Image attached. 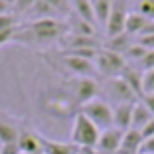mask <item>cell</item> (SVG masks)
<instances>
[{
	"label": "cell",
	"mask_w": 154,
	"mask_h": 154,
	"mask_svg": "<svg viewBox=\"0 0 154 154\" xmlns=\"http://www.w3.org/2000/svg\"><path fill=\"white\" fill-rule=\"evenodd\" d=\"M138 154H154V136H150V138L142 140V144H140V150H138Z\"/></svg>",
	"instance_id": "30"
},
{
	"label": "cell",
	"mask_w": 154,
	"mask_h": 154,
	"mask_svg": "<svg viewBox=\"0 0 154 154\" xmlns=\"http://www.w3.org/2000/svg\"><path fill=\"white\" fill-rule=\"evenodd\" d=\"M99 95V83L93 77H75V83H73V97H75L77 103H89V101L97 99Z\"/></svg>",
	"instance_id": "7"
},
{
	"label": "cell",
	"mask_w": 154,
	"mask_h": 154,
	"mask_svg": "<svg viewBox=\"0 0 154 154\" xmlns=\"http://www.w3.org/2000/svg\"><path fill=\"white\" fill-rule=\"evenodd\" d=\"M132 38L131 36H127V34H119V36H113V38H109L107 40V48L105 50H111V51H115V54H125V51L128 50V45L132 44Z\"/></svg>",
	"instance_id": "19"
},
{
	"label": "cell",
	"mask_w": 154,
	"mask_h": 154,
	"mask_svg": "<svg viewBox=\"0 0 154 154\" xmlns=\"http://www.w3.org/2000/svg\"><path fill=\"white\" fill-rule=\"evenodd\" d=\"M138 65H140L142 71H150V69H154V50L146 51V55L138 61Z\"/></svg>",
	"instance_id": "27"
},
{
	"label": "cell",
	"mask_w": 154,
	"mask_h": 154,
	"mask_svg": "<svg viewBox=\"0 0 154 154\" xmlns=\"http://www.w3.org/2000/svg\"><path fill=\"white\" fill-rule=\"evenodd\" d=\"M146 24H148V18H144L142 14H138L136 10H132V12L127 16V22H125V34L134 40V38H138L142 32H144Z\"/></svg>",
	"instance_id": "13"
},
{
	"label": "cell",
	"mask_w": 154,
	"mask_h": 154,
	"mask_svg": "<svg viewBox=\"0 0 154 154\" xmlns=\"http://www.w3.org/2000/svg\"><path fill=\"white\" fill-rule=\"evenodd\" d=\"M2 2H6V4H8L10 8H12V4H14V0H2Z\"/></svg>",
	"instance_id": "34"
},
{
	"label": "cell",
	"mask_w": 154,
	"mask_h": 154,
	"mask_svg": "<svg viewBox=\"0 0 154 154\" xmlns=\"http://www.w3.org/2000/svg\"><path fill=\"white\" fill-rule=\"evenodd\" d=\"M36 2H38V0H14L12 12L16 14V16H24V14H30Z\"/></svg>",
	"instance_id": "23"
},
{
	"label": "cell",
	"mask_w": 154,
	"mask_h": 154,
	"mask_svg": "<svg viewBox=\"0 0 154 154\" xmlns=\"http://www.w3.org/2000/svg\"><path fill=\"white\" fill-rule=\"evenodd\" d=\"M93 4V14H95V22L101 30H105L107 20H109L111 8H113V0H91Z\"/></svg>",
	"instance_id": "15"
},
{
	"label": "cell",
	"mask_w": 154,
	"mask_h": 154,
	"mask_svg": "<svg viewBox=\"0 0 154 154\" xmlns=\"http://www.w3.org/2000/svg\"><path fill=\"white\" fill-rule=\"evenodd\" d=\"M107 93H109V97L113 101H117V105L119 103H136V99H138L122 77L107 79Z\"/></svg>",
	"instance_id": "8"
},
{
	"label": "cell",
	"mask_w": 154,
	"mask_h": 154,
	"mask_svg": "<svg viewBox=\"0 0 154 154\" xmlns=\"http://www.w3.org/2000/svg\"><path fill=\"white\" fill-rule=\"evenodd\" d=\"M144 93H154V69L142 73V95Z\"/></svg>",
	"instance_id": "25"
},
{
	"label": "cell",
	"mask_w": 154,
	"mask_h": 154,
	"mask_svg": "<svg viewBox=\"0 0 154 154\" xmlns=\"http://www.w3.org/2000/svg\"><path fill=\"white\" fill-rule=\"evenodd\" d=\"M128 14H131L128 0H113V8H111L109 20H107V26H105V34L109 38L125 34V22H127Z\"/></svg>",
	"instance_id": "5"
},
{
	"label": "cell",
	"mask_w": 154,
	"mask_h": 154,
	"mask_svg": "<svg viewBox=\"0 0 154 154\" xmlns=\"http://www.w3.org/2000/svg\"><path fill=\"white\" fill-rule=\"evenodd\" d=\"M63 32H65V26L59 20L40 18V20L30 22L28 26H20V30H18L14 40L30 36L28 40H32V42H50V40H55V38H63Z\"/></svg>",
	"instance_id": "1"
},
{
	"label": "cell",
	"mask_w": 154,
	"mask_h": 154,
	"mask_svg": "<svg viewBox=\"0 0 154 154\" xmlns=\"http://www.w3.org/2000/svg\"><path fill=\"white\" fill-rule=\"evenodd\" d=\"M18 30H20V28H18ZM18 30H0V48L6 45L8 42H12L14 38H16V34H18Z\"/></svg>",
	"instance_id": "28"
},
{
	"label": "cell",
	"mask_w": 154,
	"mask_h": 154,
	"mask_svg": "<svg viewBox=\"0 0 154 154\" xmlns=\"http://www.w3.org/2000/svg\"><path fill=\"white\" fill-rule=\"evenodd\" d=\"M140 134H142V140H146V138H150V136H154V119L146 125L144 128H140Z\"/></svg>",
	"instance_id": "32"
},
{
	"label": "cell",
	"mask_w": 154,
	"mask_h": 154,
	"mask_svg": "<svg viewBox=\"0 0 154 154\" xmlns=\"http://www.w3.org/2000/svg\"><path fill=\"white\" fill-rule=\"evenodd\" d=\"M20 131L14 125L8 122H0V144H10V142H18Z\"/></svg>",
	"instance_id": "20"
},
{
	"label": "cell",
	"mask_w": 154,
	"mask_h": 154,
	"mask_svg": "<svg viewBox=\"0 0 154 154\" xmlns=\"http://www.w3.org/2000/svg\"><path fill=\"white\" fill-rule=\"evenodd\" d=\"M136 12L142 14L148 20H154V0H138L136 2Z\"/></svg>",
	"instance_id": "24"
},
{
	"label": "cell",
	"mask_w": 154,
	"mask_h": 154,
	"mask_svg": "<svg viewBox=\"0 0 154 154\" xmlns=\"http://www.w3.org/2000/svg\"><path fill=\"white\" fill-rule=\"evenodd\" d=\"M89 121H93L101 131H107V128L113 127V107H111L107 101L101 99H93L89 103L81 105V111Z\"/></svg>",
	"instance_id": "4"
},
{
	"label": "cell",
	"mask_w": 154,
	"mask_h": 154,
	"mask_svg": "<svg viewBox=\"0 0 154 154\" xmlns=\"http://www.w3.org/2000/svg\"><path fill=\"white\" fill-rule=\"evenodd\" d=\"M101 136V128L97 127L93 121L85 117L83 113H77L73 119V127H71V142L75 146L83 150H91L97 148V142H99Z\"/></svg>",
	"instance_id": "2"
},
{
	"label": "cell",
	"mask_w": 154,
	"mask_h": 154,
	"mask_svg": "<svg viewBox=\"0 0 154 154\" xmlns=\"http://www.w3.org/2000/svg\"><path fill=\"white\" fill-rule=\"evenodd\" d=\"M20 154H42V138L30 131H22L18 136Z\"/></svg>",
	"instance_id": "11"
},
{
	"label": "cell",
	"mask_w": 154,
	"mask_h": 154,
	"mask_svg": "<svg viewBox=\"0 0 154 154\" xmlns=\"http://www.w3.org/2000/svg\"><path fill=\"white\" fill-rule=\"evenodd\" d=\"M0 146H2V144H0Z\"/></svg>",
	"instance_id": "35"
},
{
	"label": "cell",
	"mask_w": 154,
	"mask_h": 154,
	"mask_svg": "<svg viewBox=\"0 0 154 154\" xmlns=\"http://www.w3.org/2000/svg\"><path fill=\"white\" fill-rule=\"evenodd\" d=\"M20 26H22L20 24V16H16L14 12L0 16V30H18Z\"/></svg>",
	"instance_id": "22"
},
{
	"label": "cell",
	"mask_w": 154,
	"mask_h": 154,
	"mask_svg": "<svg viewBox=\"0 0 154 154\" xmlns=\"http://www.w3.org/2000/svg\"><path fill=\"white\" fill-rule=\"evenodd\" d=\"M8 12H12V8H10L6 2H2V0H0V16H2V14H8Z\"/></svg>",
	"instance_id": "33"
},
{
	"label": "cell",
	"mask_w": 154,
	"mask_h": 154,
	"mask_svg": "<svg viewBox=\"0 0 154 154\" xmlns=\"http://www.w3.org/2000/svg\"><path fill=\"white\" fill-rule=\"evenodd\" d=\"M73 4V10L75 14L79 16V20L87 22L89 26L95 28L97 22H95V14H93V4H91V0H71Z\"/></svg>",
	"instance_id": "17"
},
{
	"label": "cell",
	"mask_w": 154,
	"mask_h": 154,
	"mask_svg": "<svg viewBox=\"0 0 154 154\" xmlns=\"http://www.w3.org/2000/svg\"><path fill=\"white\" fill-rule=\"evenodd\" d=\"M140 144H142V134H140V131L128 128V131H125V134H122V142H121L119 152H121V154H138Z\"/></svg>",
	"instance_id": "12"
},
{
	"label": "cell",
	"mask_w": 154,
	"mask_h": 154,
	"mask_svg": "<svg viewBox=\"0 0 154 154\" xmlns=\"http://www.w3.org/2000/svg\"><path fill=\"white\" fill-rule=\"evenodd\" d=\"M95 69L105 75L107 79H113V77H121L127 69V61L121 54H115L111 50H105L101 48L99 54L95 57Z\"/></svg>",
	"instance_id": "3"
},
{
	"label": "cell",
	"mask_w": 154,
	"mask_h": 154,
	"mask_svg": "<svg viewBox=\"0 0 154 154\" xmlns=\"http://www.w3.org/2000/svg\"><path fill=\"white\" fill-rule=\"evenodd\" d=\"M132 107L134 103H119L113 107V127L119 131H128L132 122Z\"/></svg>",
	"instance_id": "10"
},
{
	"label": "cell",
	"mask_w": 154,
	"mask_h": 154,
	"mask_svg": "<svg viewBox=\"0 0 154 154\" xmlns=\"http://www.w3.org/2000/svg\"><path fill=\"white\" fill-rule=\"evenodd\" d=\"M146 51L148 50H144L142 45H138L136 42H132L131 45H128V50L122 54V57H125V61H132V63H138L142 57L146 55Z\"/></svg>",
	"instance_id": "21"
},
{
	"label": "cell",
	"mask_w": 154,
	"mask_h": 154,
	"mask_svg": "<svg viewBox=\"0 0 154 154\" xmlns=\"http://www.w3.org/2000/svg\"><path fill=\"white\" fill-rule=\"evenodd\" d=\"M121 77L127 81V85L134 91V95L140 99L142 97V75H140V69H134V67H128L127 65V69H125V73H122Z\"/></svg>",
	"instance_id": "18"
},
{
	"label": "cell",
	"mask_w": 154,
	"mask_h": 154,
	"mask_svg": "<svg viewBox=\"0 0 154 154\" xmlns=\"http://www.w3.org/2000/svg\"><path fill=\"white\" fill-rule=\"evenodd\" d=\"M0 154H20L18 142H10V144H2V146H0Z\"/></svg>",
	"instance_id": "31"
},
{
	"label": "cell",
	"mask_w": 154,
	"mask_h": 154,
	"mask_svg": "<svg viewBox=\"0 0 154 154\" xmlns=\"http://www.w3.org/2000/svg\"><path fill=\"white\" fill-rule=\"evenodd\" d=\"M122 134H125V132L115 128V127L107 128V131H101L97 148H99L101 152H119L121 142H122Z\"/></svg>",
	"instance_id": "9"
},
{
	"label": "cell",
	"mask_w": 154,
	"mask_h": 154,
	"mask_svg": "<svg viewBox=\"0 0 154 154\" xmlns=\"http://www.w3.org/2000/svg\"><path fill=\"white\" fill-rule=\"evenodd\" d=\"M134 42L138 45H142L144 50H148V51L154 50V34H144V36H138V38H134Z\"/></svg>",
	"instance_id": "26"
},
{
	"label": "cell",
	"mask_w": 154,
	"mask_h": 154,
	"mask_svg": "<svg viewBox=\"0 0 154 154\" xmlns=\"http://www.w3.org/2000/svg\"><path fill=\"white\" fill-rule=\"evenodd\" d=\"M59 63L75 77H91V73L95 71V63L93 61H89L85 57H79V55L67 54V51H63L59 55Z\"/></svg>",
	"instance_id": "6"
},
{
	"label": "cell",
	"mask_w": 154,
	"mask_h": 154,
	"mask_svg": "<svg viewBox=\"0 0 154 154\" xmlns=\"http://www.w3.org/2000/svg\"><path fill=\"white\" fill-rule=\"evenodd\" d=\"M79 146L65 144V142H55V140H45L42 138V154H79Z\"/></svg>",
	"instance_id": "14"
},
{
	"label": "cell",
	"mask_w": 154,
	"mask_h": 154,
	"mask_svg": "<svg viewBox=\"0 0 154 154\" xmlns=\"http://www.w3.org/2000/svg\"><path fill=\"white\" fill-rule=\"evenodd\" d=\"M140 103L144 105L146 109L150 111V115L154 117V93H144V95L140 97Z\"/></svg>",
	"instance_id": "29"
},
{
	"label": "cell",
	"mask_w": 154,
	"mask_h": 154,
	"mask_svg": "<svg viewBox=\"0 0 154 154\" xmlns=\"http://www.w3.org/2000/svg\"><path fill=\"white\" fill-rule=\"evenodd\" d=\"M152 119H154V117L150 115V111L146 109L140 101H136L134 107H132V122H131V128H134V131H140V128H144L146 125L152 121Z\"/></svg>",
	"instance_id": "16"
}]
</instances>
